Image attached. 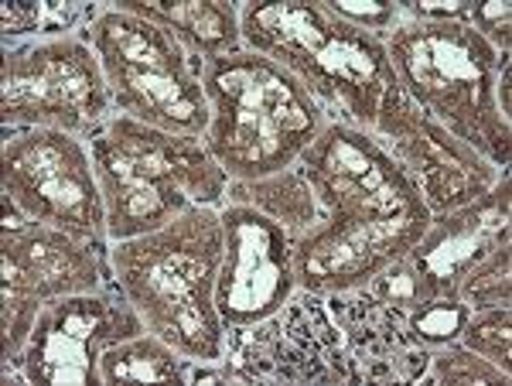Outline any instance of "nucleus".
I'll return each mask as SVG.
<instances>
[{"label": "nucleus", "mask_w": 512, "mask_h": 386, "mask_svg": "<svg viewBox=\"0 0 512 386\" xmlns=\"http://www.w3.org/2000/svg\"><path fill=\"white\" fill-rule=\"evenodd\" d=\"M386 59L400 89L427 117L475 147L495 168H509L512 123L495 103L499 52L472 24L403 21L386 38Z\"/></svg>", "instance_id": "423d86ee"}, {"label": "nucleus", "mask_w": 512, "mask_h": 386, "mask_svg": "<svg viewBox=\"0 0 512 386\" xmlns=\"http://www.w3.org/2000/svg\"><path fill=\"white\" fill-rule=\"evenodd\" d=\"M396 11L403 21H417V24H451V21H465L472 11V0H396Z\"/></svg>", "instance_id": "393cba45"}, {"label": "nucleus", "mask_w": 512, "mask_h": 386, "mask_svg": "<svg viewBox=\"0 0 512 386\" xmlns=\"http://www.w3.org/2000/svg\"><path fill=\"white\" fill-rule=\"evenodd\" d=\"M226 366L236 383H345L352 386L349 356L328 301L297 291L284 308L250 328L226 332Z\"/></svg>", "instance_id": "ddd939ff"}, {"label": "nucleus", "mask_w": 512, "mask_h": 386, "mask_svg": "<svg viewBox=\"0 0 512 386\" xmlns=\"http://www.w3.org/2000/svg\"><path fill=\"white\" fill-rule=\"evenodd\" d=\"M369 134L407 171L410 182L417 185L420 199L431 209V216L482 199L499 182L502 171H506L495 168L489 158H482L475 147H468L461 137H454L434 117H427L403 93L400 82L386 93Z\"/></svg>", "instance_id": "4468645a"}, {"label": "nucleus", "mask_w": 512, "mask_h": 386, "mask_svg": "<svg viewBox=\"0 0 512 386\" xmlns=\"http://www.w3.org/2000/svg\"><path fill=\"white\" fill-rule=\"evenodd\" d=\"M468 24L482 35L499 55H512V7L506 0H482L472 4Z\"/></svg>", "instance_id": "b1692460"}, {"label": "nucleus", "mask_w": 512, "mask_h": 386, "mask_svg": "<svg viewBox=\"0 0 512 386\" xmlns=\"http://www.w3.org/2000/svg\"><path fill=\"white\" fill-rule=\"evenodd\" d=\"M117 11L158 24L202 62L222 59L243 48L239 7L229 0H117Z\"/></svg>", "instance_id": "f3484780"}, {"label": "nucleus", "mask_w": 512, "mask_h": 386, "mask_svg": "<svg viewBox=\"0 0 512 386\" xmlns=\"http://www.w3.org/2000/svg\"><path fill=\"white\" fill-rule=\"evenodd\" d=\"M110 236H76L55 226L18 223L0 233V359H21L38 311L55 298L103 291L113 277Z\"/></svg>", "instance_id": "1a4fd4ad"}, {"label": "nucleus", "mask_w": 512, "mask_h": 386, "mask_svg": "<svg viewBox=\"0 0 512 386\" xmlns=\"http://www.w3.org/2000/svg\"><path fill=\"white\" fill-rule=\"evenodd\" d=\"M202 86L209 100L202 141L229 182L294 168L328 123L325 106L294 72L250 48L205 62Z\"/></svg>", "instance_id": "7ed1b4c3"}, {"label": "nucleus", "mask_w": 512, "mask_h": 386, "mask_svg": "<svg viewBox=\"0 0 512 386\" xmlns=\"http://www.w3.org/2000/svg\"><path fill=\"white\" fill-rule=\"evenodd\" d=\"M325 7L335 18H342L345 24H352V28L366 31V35L379 41H386L403 24L396 4H383V0H325Z\"/></svg>", "instance_id": "5701e85b"}, {"label": "nucleus", "mask_w": 512, "mask_h": 386, "mask_svg": "<svg viewBox=\"0 0 512 386\" xmlns=\"http://www.w3.org/2000/svg\"><path fill=\"white\" fill-rule=\"evenodd\" d=\"M325 301L342 332L352 386L420 383L431 352L458 342L472 318L461 298H431L407 257L393 260L362 287L328 294Z\"/></svg>", "instance_id": "0eeeda50"}, {"label": "nucleus", "mask_w": 512, "mask_h": 386, "mask_svg": "<svg viewBox=\"0 0 512 386\" xmlns=\"http://www.w3.org/2000/svg\"><path fill=\"white\" fill-rule=\"evenodd\" d=\"M226 205H250V209L263 212V216L284 226L294 236V243L321 223L318 195L301 164L267 178H253V182H229Z\"/></svg>", "instance_id": "a211bd4d"}, {"label": "nucleus", "mask_w": 512, "mask_h": 386, "mask_svg": "<svg viewBox=\"0 0 512 386\" xmlns=\"http://www.w3.org/2000/svg\"><path fill=\"white\" fill-rule=\"evenodd\" d=\"M321 205V223L294 243L297 287L342 294L407 257L431 226L417 185L373 134L328 120L297 161Z\"/></svg>", "instance_id": "f257e3e1"}, {"label": "nucleus", "mask_w": 512, "mask_h": 386, "mask_svg": "<svg viewBox=\"0 0 512 386\" xmlns=\"http://www.w3.org/2000/svg\"><path fill=\"white\" fill-rule=\"evenodd\" d=\"M188 366H192V359H185L178 349H171L158 335L140 332L103 352L99 383H188Z\"/></svg>", "instance_id": "6ab92c4d"}, {"label": "nucleus", "mask_w": 512, "mask_h": 386, "mask_svg": "<svg viewBox=\"0 0 512 386\" xmlns=\"http://www.w3.org/2000/svg\"><path fill=\"white\" fill-rule=\"evenodd\" d=\"M509 219H512V178L506 168L499 175V182L482 199L431 216L427 233L407 253V264L414 267L420 287L431 298H458L461 277L478 260L489 257L495 246L509 243V226H512Z\"/></svg>", "instance_id": "dca6fc26"}, {"label": "nucleus", "mask_w": 512, "mask_h": 386, "mask_svg": "<svg viewBox=\"0 0 512 386\" xmlns=\"http://www.w3.org/2000/svg\"><path fill=\"white\" fill-rule=\"evenodd\" d=\"M461 346L478 352L482 359H489L492 366H499L502 373L512 376V308H485L472 311V318L461 328Z\"/></svg>", "instance_id": "4be33fe9"}, {"label": "nucleus", "mask_w": 512, "mask_h": 386, "mask_svg": "<svg viewBox=\"0 0 512 386\" xmlns=\"http://www.w3.org/2000/svg\"><path fill=\"white\" fill-rule=\"evenodd\" d=\"M86 35L103 65L113 110L168 134H205L209 127V100L202 86L205 62L188 55L175 35L117 7L99 11Z\"/></svg>", "instance_id": "6e6552de"}, {"label": "nucleus", "mask_w": 512, "mask_h": 386, "mask_svg": "<svg viewBox=\"0 0 512 386\" xmlns=\"http://www.w3.org/2000/svg\"><path fill=\"white\" fill-rule=\"evenodd\" d=\"M458 298L472 311L512 305V243L495 246L458 284Z\"/></svg>", "instance_id": "aec40b11"}, {"label": "nucleus", "mask_w": 512, "mask_h": 386, "mask_svg": "<svg viewBox=\"0 0 512 386\" xmlns=\"http://www.w3.org/2000/svg\"><path fill=\"white\" fill-rule=\"evenodd\" d=\"M420 383H441V386H506L509 373L492 366L461 342H448V346L431 352V366Z\"/></svg>", "instance_id": "412c9836"}, {"label": "nucleus", "mask_w": 512, "mask_h": 386, "mask_svg": "<svg viewBox=\"0 0 512 386\" xmlns=\"http://www.w3.org/2000/svg\"><path fill=\"white\" fill-rule=\"evenodd\" d=\"M140 332L147 328L117 281L93 294L55 298L38 311L28 346L18 363L4 369V380L31 386H103V352Z\"/></svg>", "instance_id": "f8f14e48"}, {"label": "nucleus", "mask_w": 512, "mask_h": 386, "mask_svg": "<svg viewBox=\"0 0 512 386\" xmlns=\"http://www.w3.org/2000/svg\"><path fill=\"white\" fill-rule=\"evenodd\" d=\"M113 113L110 86L86 31L4 45L0 127H48L86 141Z\"/></svg>", "instance_id": "9d476101"}, {"label": "nucleus", "mask_w": 512, "mask_h": 386, "mask_svg": "<svg viewBox=\"0 0 512 386\" xmlns=\"http://www.w3.org/2000/svg\"><path fill=\"white\" fill-rule=\"evenodd\" d=\"M0 192L21 219L76 236H106V205L89 144L48 127H4Z\"/></svg>", "instance_id": "9b49d317"}, {"label": "nucleus", "mask_w": 512, "mask_h": 386, "mask_svg": "<svg viewBox=\"0 0 512 386\" xmlns=\"http://www.w3.org/2000/svg\"><path fill=\"white\" fill-rule=\"evenodd\" d=\"M41 21H45V4H4V11H0L4 45H11V38L38 35Z\"/></svg>", "instance_id": "a878e982"}, {"label": "nucleus", "mask_w": 512, "mask_h": 386, "mask_svg": "<svg viewBox=\"0 0 512 386\" xmlns=\"http://www.w3.org/2000/svg\"><path fill=\"white\" fill-rule=\"evenodd\" d=\"M222 216L188 205L161 229L113 243V277L151 335L195 363L226 359V325L216 308L222 267Z\"/></svg>", "instance_id": "f03ea898"}, {"label": "nucleus", "mask_w": 512, "mask_h": 386, "mask_svg": "<svg viewBox=\"0 0 512 386\" xmlns=\"http://www.w3.org/2000/svg\"><path fill=\"white\" fill-rule=\"evenodd\" d=\"M86 144L106 205V236L113 243L161 229L188 205H226L229 175L202 137L168 134L113 113Z\"/></svg>", "instance_id": "39448f33"}, {"label": "nucleus", "mask_w": 512, "mask_h": 386, "mask_svg": "<svg viewBox=\"0 0 512 386\" xmlns=\"http://www.w3.org/2000/svg\"><path fill=\"white\" fill-rule=\"evenodd\" d=\"M243 48L267 55L308 86L328 120L373 130L396 86L386 41L335 18L325 0H246L239 4Z\"/></svg>", "instance_id": "20e7f679"}, {"label": "nucleus", "mask_w": 512, "mask_h": 386, "mask_svg": "<svg viewBox=\"0 0 512 386\" xmlns=\"http://www.w3.org/2000/svg\"><path fill=\"white\" fill-rule=\"evenodd\" d=\"M222 250L216 308L222 325L250 328L270 318L297 291L294 236L250 205H222Z\"/></svg>", "instance_id": "2eb2a0df"}]
</instances>
